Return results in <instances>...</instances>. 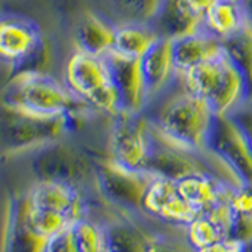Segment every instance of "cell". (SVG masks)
Returning a JSON list of instances; mask_svg holds the SVG:
<instances>
[{
    "mask_svg": "<svg viewBox=\"0 0 252 252\" xmlns=\"http://www.w3.org/2000/svg\"><path fill=\"white\" fill-rule=\"evenodd\" d=\"M178 79L185 89L199 96L216 117L233 115L251 98L246 77L225 51L194 66Z\"/></svg>",
    "mask_w": 252,
    "mask_h": 252,
    "instance_id": "obj_1",
    "label": "cell"
},
{
    "mask_svg": "<svg viewBox=\"0 0 252 252\" xmlns=\"http://www.w3.org/2000/svg\"><path fill=\"white\" fill-rule=\"evenodd\" d=\"M44 252H76L73 235H71V225L47 238Z\"/></svg>",
    "mask_w": 252,
    "mask_h": 252,
    "instance_id": "obj_29",
    "label": "cell"
},
{
    "mask_svg": "<svg viewBox=\"0 0 252 252\" xmlns=\"http://www.w3.org/2000/svg\"><path fill=\"white\" fill-rule=\"evenodd\" d=\"M161 35L152 24H117L114 49L134 59H142Z\"/></svg>",
    "mask_w": 252,
    "mask_h": 252,
    "instance_id": "obj_20",
    "label": "cell"
},
{
    "mask_svg": "<svg viewBox=\"0 0 252 252\" xmlns=\"http://www.w3.org/2000/svg\"><path fill=\"white\" fill-rule=\"evenodd\" d=\"M76 252H106V227L81 218L71 224Z\"/></svg>",
    "mask_w": 252,
    "mask_h": 252,
    "instance_id": "obj_25",
    "label": "cell"
},
{
    "mask_svg": "<svg viewBox=\"0 0 252 252\" xmlns=\"http://www.w3.org/2000/svg\"><path fill=\"white\" fill-rule=\"evenodd\" d=\"M228 238H233L240 243L252 238V215H240L232 211V222Z\"/></svg>",
    "mask_w": 252,
    "mask_h": 252,
    "instance_id": "obj_27",
    "label": "cell"
},
{
    "mask_svg": "<svg viewBox=\"0 0 252 252\" xmlns=\"http://www.w3.org/2000/svg\"><path fill=\"white\" fill-rule=\"evenodd\" d=\"M140 66L152 99L156 94L162 93L178 77L172 51V38H158V41L140 59Z\"/></svg>",
    "mask_w": 252,
    "mask_h": 252,
    "instance_id": "obj_16",
    "label": "cell"
},
{
    "mask_svg": "<svg viewBox=\"0 0 252 252\" xmlns=\"http://www.w3.org/2000/svg\"><path fill=\"white\" fill-rule=\"evenodd\" d=\"M117 24L98 13H87L76 29V47L93 55H106L114 49Z\"/></svg>",
    "mask_w": 252,
    "mask_h": 252,
    "instance_id": "obj_18",
    "label": "cell"
},
{
    "mask_svg": "<svg viewBox=\"0 0 252 252\" xmlns=\"http://www.w3.org/2000/svg\"><path fill=\"white\" fill-rule=\"evenodd\" d=\"M172 51L178 76H181L205 60L222 52L224 46L220 39L200 29L194 33L172 38Z\"/></svg>",
    "mask_w": 252,
    "mask_h": 252,
    "instance_id": "obj_17",
    "label": "cell"
},
{
    "mask_svg": "<svg viewBox=\"0 0 252 252\" xmlns=\"http://www.w3.org/2000/svg\"><path fill=\"white\" fill-rule=\"evenodd\" d=\"M147 252H194V249L189 244L155 235L147 236Z\"/></svg>",
    "mask_w": 252,
    "mask_h": 252,
    "instance_id": "obj_26",
    "label": "cell"
},
{
    "mask_svg": "<svg viewBox=\"0 0 252 252\" xmlns=\"http://www.w3.org/2000/svg\"><path fill=\"white\" fill-rule=\"evenodd\" d=\"M232 194V192H230ZM232 222L230 195L216 205L202 210L188 225V244L192 249H200L207 244L228 238Z\"/></svg>",
    "mask_w": 252,
    "mask_h": 252,
    "instance_id": "obj_14",
    "label": "cell"
},
{
    "mask_svg": "<svg viewBox=\"0 0 252 252\" xmlns=\"http://www.w3.org/2000/svg\"><path fill=\"white\" fill-rule=\"evenodd\" d=\"M207 152L235 186L252 188V148L232 115L216 117Z\"/></svg>",
    "mask_w": 252,
    "mask_h": 252,
    "instance_id": "obj_8",
    "label": "cell"
},
{
    "mask_svg": "<svg viewBox=\"0 0 252 252\" xmlns=\"http://www.w3.org/2000/svg\"><path fill=\"white\" fill-rule=\"evenodd\" d=\"M177 185L186 202L197 213L227 199L230 195L232 189L235 188V185L224 181V178H220L210 170L189 173V175L180 178Z\"/></svg>",
    "mask_w": 252,
    "mask_h": 252,
    "instance_id": "obj_15",
    "label": "cell"
},
{
    "mask_svg": "<svg viewBox=\"0 0 252 252\" xmlns=\"http://www.w3.org/2000/svg\"><path fill=\"white\" fill-rule=\"evenodd\" d=\"M73 115H41L2 102L0 110V147L3 156L36 152L63 140L73 129Z\"/></svg>",
    "mask_w": 252,
    "mask_h": 252,
    "instance_id": "obj_3",
    "label": "cell"
},
{
    "mask_svg": "<svg viewBox=\"0 0 252 252\" xmlns=\"http://www.w3.org/2000/svg\"><path fill=\"white\" fill-rule=\"evenodd\" d=\"M142 211L167 224L189 225L197 211L186 202L175 180L155 177L145 194Z\"/></svg>",
    "mask_w": 252,
    "mask_h": 252,
    "instance_id": "obj_13",
    "label": "cell"
},
{
    "mask_svg": "<svg viewBox=\"0 0 252 252\" xmlns=\"http://www.w3.org/2000/svg\"><path fill=\"white\" fill-rule=\"evenodd\" d=\"M120 22L153 24L165 0H106Z\"/></svg>",
    "mask_w": 252,
    "mask_h": 252,
    "instance_id": "obj_23",
    "label": "cell"
},
{
    "mask_svg": "<svg viewBox=\"0 0 252 252\" xmlns=\"http://www.w3.org/2000/svg\"><path fill=\"white\" fill-rule=\"evenodd\" d=\"M22 200L27 220L44 238L84 218V199L76 185L36 181Z\"/></svg>",
    "mask_w": 252,
    "mask_h": 252,
    "instance_id": "obj_5",
    "label": "cell"
},
{
    "mask_svg": "<svg viewBox=\"0 0 252 252\" xmlns=\"http://www.w3.org/2000/svg\"><path fill=\"white\" fill-rule=\"evenodd\" d=\"M178 2L183 5L189 13L194 14L195 18H199L203 22L205 14L208 13V10L218 2V0H178Z\"/></svg>",
    "mask_w": 252,
    "mask_h": 252,
    "instance_id": "obj_32",
    "label": "cell"
},
{
    "mask_svg": "<svg viewBox=\"0 0 252 252\" xmlns=\"http://www.w3.org/2000/svg\"><path fill=\"white\" fill-rule=\"evenodd\" d=\"M230 208L240 215H252V188L235 186L230 194Z\"/></svg>",
    "mask_w": 252,
    "mask_h": 252,
    "instance_id": "obj_28",
    "label": "cell"
},
{
    "mask_svg": "<svg viewBox=\"0 0 252 252\" xmlns=\"http://www.w3.org/2000/svg\"><path fill=\"white\" fill-rule=\"evenodd\" d=\"M232 117L235 118V122L238 123V126L244 132V136H246L249 145L252 148V104L248 101L246 104L236 110Z\"/></svg>",
    "mask_w": 252,
    "mask_h": 252,
    "instance_id": "obj_30",
    "label": "cell"
},
{
    "mask_svg": "<svg viewBox=\"0 0 252 252\" xmlns=\"http://www.w3.org/2000/svg\"><path fill=\"white\" fill-rule=\"evenodd\" d=\"M243 8H244V13H246L248 19L252 22V0H241Z\"/></svg>",
    "mask_w": 252,
    "mask_h": 252,
    "instance_id": "obj_33",
    "label": "cell"
},
{
    "mask_svg": "<svg viewBox=\"0 0 252 252\" xmlns=\"http://www.w3.org/2000/svg\"><path fill=\"white\" fill-rule=\"evenodd\" d=\"M241 252H252V238L241 243Z\"/></svg>",
    "mask_w": 252,
    "mask_h": 252,
    "instance_id": "obj_34",
    "label": "cell"
},
{
    "mask_svg": "<svg viewBox=\"0 0 252 252\" xmlns=\"http://www.w3.org/2000/svg\"><path fill=\"white\" fill-rule=\"evenodd\" d=\"M63 82L89 109H96L112 117L122 112L120 98L104 57L76 47L66 60Z\"/></svg>",
    "mask_w": 252,
    "mask_h": 252,
    "instance_id": "obj_6",
    "label": "cell"
},
{
    "mask_svg": "<svg viewBox=\"0 0 252 252\" xmlns=\"http://www.w3.org/2000/svg\"><path fill=\"white\" fill-rule=\"evenodd\" d=\"M32 172L36 181H60L79 186L90 175L94 177V161L63 139L36 150Z\"/></svg>",
    "mask_w": 252,
    "mask_h": 252,
    "instance_id": "obj_11",
    "label": "cell"
},
{
    "mask_svg": "<svg viewBox=\"0 0 252 252\" xmlns=\"http://www.w3.org/2000/svg\"><path fill=\"white\" fill-rule=\"evenodd\" d=\"M222 46L225 54L246 77L252 94V22L248 19L238 32L224 39Z\"/></svg>",
    "mask_w": 252,
    "mask_h": 252,
    "instance_id": "obj_22",
    "label": "cell"
},
{
    "mask_svg": "<svg viewBox=\"0 0 252 252\" xmlns=\"http://www.w3.org/2000/svg\"><path fill=\"white\" fill-rule=\"evenodd\" d=\"M156 175L147 170H132L117 164L112 158L94 161V181L99 194L109 203L123 210L142 211L145 194Z\"/></svg>",
    "mask_w": 252,
    "mask_h": 252,
    "instance_id": "obj_9",
    "label": "cell"
},
{
    "mask_svg": "<svg viewBox=\"0 0 252 252\" xmlns=\"http://www.w3.org/2000/svg\"><path fill=\"white\" fill-rule=\"evenodd\" d=\"M150 122L165 139L178 147L191 152H205L216 115L199 96L186 90L183 85V90L170 94L162 102Z\"/></svg>",
    "mask_w": 252,
    "mask_h": 252,
    "instance_id": "obj_2",
    "label": "cell"
},
{
    "mask_svg": "<svg viewBox=\"0 0 252 252\" xmlns=\"http://www.w3.org/2000/svg\"><path fill=\"white\" fill-rule=\"evenodd\" d=\"M106 252H147V236L134 225L118 220L106 227Z\"/></svg>",
    "mask_w": 252,
    "mask_h": 252,
    "instance_id": "obj_24",
    "label": "cell"
},
{
    "mask_svg": "<svg viewBox=\"0 0 252 252\" xmlns=\"http://www.w3.org/2000/svg\"><path fill=\"white\" fill-rule=\"evenodd\" d=\"M153 148L152 122L142 114L120 112L110 132V158L132 170H145Z\"/></svg>",
    "mask_w": 252,
    "mask_h": 252,
    "instance_id": "obj_10",
    "label": "cell"
},
{
    "mask_svg": "<svg viewBox=\"0 0 252 252\" xmlns=\"http://www.w3.org/2000/svg\"><path fill=\"white\" fill-rule=\"evenodd\" d=\"M152 26L161 36L177 38L202 29V21L189 13L178 0H165Z\"/></svg>",
    "mask_w": 252,
    "mask_h": 252,
    "instance_id": "obj_21",
    "label": "cell"
},
{
    "mask_svg": "<svg viewBox=\"0 0 252 252\" xmlns=\"http://www.w3.org/2000/svg\"><path fill=\"white\" fill-rule=\"evenodd\" d=\"M102 57L107 63L118 98H120L122 112L142 114L150 101V94L144 73H142L140 59L129 57L115 49Z\"/></svg>",
    "mask_w": 252,
    "mask_h": 252,
    "instance_id": "obj_12",
    "label": "cell"
},
{
    "mask_svg": "<svg viewBox=\"0 0 252 252\" xmlns=\"http://www.w3.org/2000/svg\"><path fill=\"white\" fill-rule=\"evenodd\" d=\"M2 102L41 115H76L87 109L65 82H59L44 71H26L10 77L3 87Z\"/></svg>",
    "mask_w": 252,
    "mask_h": 252,
    "instance_id": "obj_4",
    "label": "cell"
},
{
    "mask_svg": "<svg viewBox=\"0 0 252 252\" xmlns=\"http://www.w3.org/2000/svg\"><path fill=\"white\" fill-rule=\"evenodd\" d=\"M0 54L11 66V76L44 71L51 52L39 26L21 14H3L0 22Z\"/></svg>",
    "mask_w": 252,
    "mask_h": 252,
    "instance_id": "obj_7",
    "label": "cell"
},
{
    "mask_svg": "<svg viewBox=\"0 0 252 252\" xmlns=\"http://www.w3.org/2000/svg\"><path fill=\"white\" fill-rule=\"evenodd\" d=\"M194 252H241V243L233 238H222L200 249H194Z\"/></svg>",
    "mask_w": 252,
    "mask_h": 252,
    "instance_id": "obj_31",
    "label": "cell"
},
{
    "mask_svg": "<svg viewBox=\"0 0 252 252\" xmlns=\"http://www.w3.org/2000/svg\"><path fill=\"white\" fill-rule=\"evenodd\" d=\"M246 21L248 16L244 13L241 0H218L205 14L202 29L224 41L238 32Z\"/></svg>",
    "mask_w": 252,
    "mask_h": 252,
    "instance_id": "obj_19",
    "label": "cell"
}]
</instances>
